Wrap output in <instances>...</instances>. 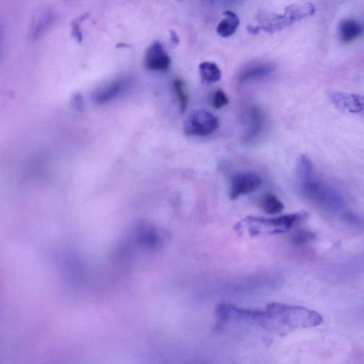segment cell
Wrapping results in <instances>:
<instances>
[{
    "mask_svg": "<svg viewBox=\"0 0 364 364\" xmlns=\"http://www.w3.org/2000/svg\"><path fill=\"white\" fill-rule=\"evenodd\" d=\"M224 15L225 17L219 23L217 33L220 37L228 38L237 31L240 20L236 14L230 10L225 11Z\"/></svg>",
    "mask_w": 364,
    "mask_h": 364,
    "instance_id": "cell-13",
    "label": "cell"
},
{
    "mask_svg": "<svg viewBox=\"0 0 364 364\" xmlns=\"http://www.w3.org/2000/svg\"><path fill=\"white\" fill-rule=\"evenodd\" d=\"M266 319L272 320L287 330L312 328L323 322L322 316L304 307L273 303L267 307Z\"/></svg>",
    "mask_w": 364,
    "mask_h": 364,
    "instance_id": "cell-1",
    "label": "cell"
},
{
    "mask_svg": "<svg viewBox=\"0 0 364 364\" xmlns=\"http://www.w3.org/2000/svg\"><path fill=\"white\" fill-rule=\"evenodd\" d=\"M226 1L231 4H237L241 3L242 1H244V0H226Z\"/></svg>",
    "mask_w": 364,
    "mask_h": 364,
    "instance_id": "cell-24",
    "label": "cell"
},
{
    "mask_svg": "<svg viewBox=\"0 0 364 364\" xmlns=\"http://www.w3.org/2000/svg\"><path fill=\"white\" fill-rule=\"evenodd\" d=\"M360 100L361 105V110L359 114L364 117V97L361 96Z\"/></svg>",
    "mask_w": 364,
    "mask_h": 364,
    "instance_id": "cell-23",
    "label": "cell"
},
{
    "mask_svg": "<svg viewBox=\"0 0 364 364\" xmlns=\"http://www.w3.org/2000/svg\"><path fill=\"white\" fill-rule=\"evenodd\" d=\"M144 63L149 71L165 72L170 67L171 59L164 47L159 42H155L147 49Z\"/></svg>",
    "mask_w": 364,
    "mask_h": 364,
    "instance_id": "cell-7",
    "label": "cell"
},
{
    "mask_svg": "<svg viewBox=\"0 0 364 364\" xmlns=\"http://www.w3.org/2000/svg\"><path fill=\"white\" fill-rule=\"evenodd\" d=\"M229 103V98L224 91L219 89L216 91L213 99V106L216 109H221Z\"/></svg>",
    "mask_w": 364,
    "mask_h": 364,
    "instance_id": "cell-20",
    "label": "cell"
},
{
    "mask_svg": "<svg viewBox=\"0 0 364 364\" xmlns=\"http://www.w3.org/2000/svg\"><path fill=\"white\" fill-rule=\"evenodd\" d=\"M296 174L299 183L314 177L313 165L309 158L306 156L299 157L297 165Z\"/></svg>",
    "mask_w": 364,
    "mask_h": 364,
    "instance_id": "cell-16",
    "label": "cell"
},
{
    "mask_svg": "<svg viewBox=\"0 0 364 364\" xmlns=\"http://www.w3.org/2000/svg\"><path fill=\"white\" fill-rule=\"evenodd\" d=\"M173 86L180 111L181 113H185L188 109L189 101L185 82L181 79H176Z\"/></svg>",
    "mask_w": 364,
    "mask_h": 364,
    "instance_id": "cell-18",
    "label": "cell"
},
{
    "mask_svg": "<svg viewBox=\"0 0 364 364\" xmlns=\"http://www.w3.org/2000/svg\"><path fill=\"white\" fill-rule=\"evenodd\" d=\"M170 39L173 44L177 45L179 42V39L178 35L174 31H170Z\"/></svg>",
    "mask_w": 364,
    "mask_h": 364,
    "instance_id": "cell-22",
    "label": "cell"
},
{
    "mask_svg": "<svg viewBox=\"0 0 364 364\" xmlns=\"http://www.w3.org/2000/svg\"><path fill=\"white\" fill-rule=\"evenodd\" d=\"M245 123V140H253L261 133L265 127V114L260 108L252 107L247 113Z\"/></svg>",
    "mask_w": 364,
    "mask_h": 364,
    "instance_id": "cell-8",
    "label": "cell"
},
{
    "mask_svg": "<svg viewBox=\"0 0 364 364\" xmlns=\"http://www.w3.org/2000/svg\"><path fill=\"white\" fill-rule=\"evenodd\" d=\"M315 238V234L309 231H299L295 235L293 239L297 245H304L306 242L313 240Z\"/></svg>",
    "mask_w": 364,
    "mask_h": 364,
    "instance_id": "cell-21",
    "label": "cell"
},
{
    "mask_svg": "<svg viewBox=\"0 0 364 364\" xmlns=\"http://www.w3.org/2000/svg\"><path fill=\"white\" fill-rule=\"evenodd\" d=\"M88 14H83L74 19L72 23V35L73 38L81 43L83 40L81 26L83 22L88 18Z\"/></svg>",
    "mask_w": 364,
    "mask_h": 364,
    "instance_id": "cell-19",
    "label": "cell"
},
{
    "mask_svg": "<svg viewBox=\"0 0 364 364\" xmlns=\"http://www.w3.org/2000/svg\"><path fill=\"white\" fill-rule=\"evenodd\" d=\"M308 218V213L305 211L274 218L249 217L241 222L239 226L240 228H247L252 235L258 234L262 231L270 233H283L299 226Z\"/></svg>",
    "mask_w": 364,
    "mask_h": 364,
    "instance_id": "cell-3",
    "label": "cell"
},
{
    "mask_svg": "<svg viewBox=\"0 0 364 364\" xmlns=\"http://www.w3.org/2000/svg\"><path fill=\"white\" fill-rule=\"evenodd\" d=\"M275 71L276 66L272 63H255L242 69L238 75V81L240 84H245L268 77Z\"/></svg>",
    "mask_w": 364,
    "mask_h": 364,
    "instance_id": "cell-9",
    "label": "cell"
},
{
    "mask_svg": "<svg viewBox=\"0 0 364 364\" xmlns=\"http://www.w3.org/2000/svg\"><path fill=\"white\" fill-rule=\"evenodd\" d=\"M199 70L204 83H215L222 78V71L214 63L204 62L199 65Z\"/></svg>",
    "mask_w": 364,
    "mask_h": 364,
    "instance_id": "cell-15",
    "label": "cell"
},
{
    "mask_svg": "<svg viewBox=\"0 0 364 364\" xmlns=\"http://www.w3.org/2000/svg\"><path fill=\"white\" fill-rule=\"evenodd\" d=\"M262 207L268 215L281 213L285 206L283 202L274 195L266 194L262 199Z\"/></svg>",
    "mask_w": 364,
    "mask_h": 364,
    "instance_id": "cell-17",
    "label": "cell"
},
{
    "mask_svg": "<svg viewBox=\"0 0 364 364\" xmlns=\"http://www.w3.org/2000/svg\"><path fill=\"white\" fill-rule=\"evenodd\" d=\"M299 186L301 192L308 198L324 206L338 208L342 204V199L335 190L321 184L314 177L300 182Z\"/></svg>",
    "mask_w": 364,
    "mask_h": 364,
    "instance_id": "cell-5",
    "label": "cell"
},
{
    "mask_svg": "<svg viewBox=\"0 0 364 364\" xmlns=\"http://www.w3.org/2000/svg\"><path fill=\"white\" fill-rule=\"evenodd\" d=\"M218 128V118L214 114L204 109L193 111L187 117L184 124L185 133L192 137L210 135Z\"/></svg>",
    "mask_w": 364,
    "mask_h": 364,
    "instance_id": "cell-4",
    "label": "cell"
},
{
    "mask_svg": "<svg viewBox=\"0 0 364 364\" xmlns=\"http://www.w3.org/2000/svg\"><path fill=\"white\" fill-rule=\"evenodd\" d=\"M363 32L361 24L354 19L342 21L339 28V35L341 41L344 43H350L359 38Z\"/></svg>",
    "mask_w": 364,
    "mask_h": 364,
    "instance_id": "cell-12",
    "label": "cell"
},
{
    "mask_svg": "<svg viewBox=\"0 0 364 364\" xmlns=\"http://www.w3.org/2000/svg\"><path fill=\"white\" fill-rule=\"evenodd\" d=\"M329 98L333 105L342 111L357 114L361 112L360 95L333 92Z\"/></svg>",
    "mask_w": 364,
    "mask_h": 364,
    "instance_id": "cell-11",
    "label": "cell"
},
{
    "mask_svg": "<svg viewBox=\"0 0 364 364\" xmlns=\"http://www.w3.org/2000/svg\"><path fill=\"white\" fill-rule=\"evenodd\" d=\"M263 183L262 178L253 172L240 173L234 175L231 181L229 197L235 200L249 195L259 189Z\"/></svg>",
    "mask_w": 364,
    "mask_h": 364,
    "instance_id": "cell-6",
    "label": "cell"
},
{
    "mask_svg": "<svg viewBox=\"0 0 364 364\" xmlns=\"http://www.w3.org/2000/svg\"><path fill=\"white\" fill-rule=\"evenodd\" d=\"M316 9L312 3L292 5L286 8L283 14L260 13L257 17L259 30L267 33L274 34L290 26L292 24L312 17Z\"/></svg>",
    "mask_w": 364,
    "mask_h": 364,
    "instance_id": "cell-2",
    "label": "cell"
},
{
    "mask_svg": "<svg viewBox=\"0 0 364 364\" xmlns=\"http://www.w3.org/2000/svg\"><path fill=\"white\" fill-rule=\"evenodd\" d=\"M129 82L120 79L109 83L98 89L93 95V99L97 104H106L117 98L124 92Z\"/></svg>",
    "mask_w": 364,
    "mask_h": 364,
    "instance_id": "cell-10",
    "label": "cell"
},
{
    "mask_svg": "<svg viewBox=\"0 0 364 364\" xmlns=\"http://www.w3.org/2000/svg\"><path fill=\"white\" fill-rule=\"evenodd\" d=\"M53 18V14L50 10L43 11L38 15L32 24L31 31H30L31 38L33 39L40 38L52 24Z\"/></svg>",
    "mask_w": 364,
    "mask_h": 364,
    "instance_id": "cell-14",
    "label": "cell"
}]
</instances>
